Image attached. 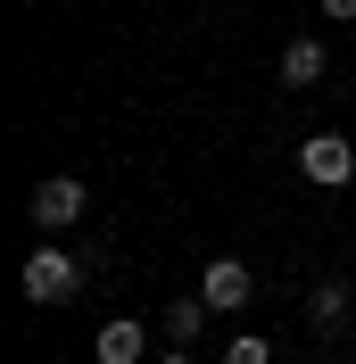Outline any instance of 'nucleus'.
<instances>
[{
	"mask_svg": "<svg viewBox=\"0 0 356 364\" xmlns=\"http://www.w3.org/2000/svg\"><path fill=\"white\" fill-rule=\"evenodd\" d=\"M248 290H257V273H248L241 257H207V273H199V298L216 306V315H232V306H248Z\"/></svg>",
	"mask_w": 356,
	"mask_h": 364,
	"instance_id": "20e7f679",
	"label": "nucleus"
},
{
	"mask_svg": "<svg viewBox=\"0 0 356 364\" xmlns=\"http://www.w3.org/2000/svg\"><path fill=\"white\" fill-rule=\"evenodd\" d=\"M224 364H273V340H257V331H241V340H224Z\"/></svg>",
	"mask_w": 356,
	"mask_h": 364,
	"instance_id": "1a4fd4ad",
	"label": "nucleus"
},
{
	"mask_svg": "<svg viewBox=\"0 0 356 364\" xmlns=\"http://www.w3.org/2000/svg\"><path fill=\"white\" fill-rule=\"evenodd\" d=\"M157 364H191V348H182V340H174V348H166V356H157Z\"/></svg>",
	"mask_w": 356,
	"mask_h": 364,
	"instance_id": "9b49d317",
	"label": "nucleus"
},
{
	"mask_svg": "<svg viewBox=\"0 0 356 364\" xmlns=\"http://www.w3.org/2000/svg\"><path fill=\"white\" fill-rule=\"evenodd\" d=\"M323 17H340V25H356V0H323Z\"/></svg>",
	"mask_w": 356,
	"mask_h": 364,
	"instance_id": "9d476101",
	"label": "nucleus"
},
{
	"mask_svg": "<svg viewBox=\"0 0 356 364\" xmlns=\"http://www.w3.org/2000/svg\"><path fill=\"white\" fill-rule=\"evenodd\" d=\"M83 273H91L83 257H67V249H50V240H42V249L25 257L17 290H25V306H67V298L83 290Z\"/></svg>",
	"mask_w": 356,
	"mask_h": 364,
	"instance_id": "f257e3e1",
	"label": "nucleus"
},
{
	"mask_svg": "<svg viewBox=\"0 0 356 364\" xmlns=\"http://www.w3.org/2000/svg\"><path fill=\"white\" fill-rule=\"evenodd\" d=\"M323 67H332V58H323V42H315V33H298V42L282 50V83H290V91L323 83Z\"/></svg>",
	"mask_w": 356,
	"mask_h": 364,
	"instance_id": "423d86ee",
	"label": "nucleus"
},
{
	"mask_svg": "<svg viewBox=\"0 0 356 364\" xmlns=\"http://www.w3.org/2000/svg\"><path fill=\"white\" fill-rule=\"evenodd\" d=\"M83 199H91V191H83L75 174H50V182H33V199H25V207H33V224H42V232H67V224H83Z\"/></svg>",
	"mask_w": 356,
	"mask_h": 364,
	"instance_id": "7ed1b4c3",
	"label": "nucleus"
},
{
	"mask_svg": "<svg viewBox=\"0 0 356 364\" xmlns=\"http://www.w3.org/2000/svg\"><path fill=\"white\" fill-rule=\"evenodd\" d=\"M141 348H150V331H141L133 315H116V323H100L91 356H100V364H141Z\"/></svg>",
	"mask_w": 356,
	"mask_h": 364,
	"instance_id": "39448f33",
	"label": "nucleus"
},
{
	"mask_svg": "<svg viewBox=\"0 0 356 364\" xmlns=\"http://www.w3.org/2000/svg\"><path fill=\"white\" fill-rule=\"evenodd\" d=\"M207 315H216V306H207V298H199V290H182V298H174V306H166V331H174V340H182V348H191V340H199V331H207Z\"/></svg>",
	"mask_w": 356,
	"mask_h": 364,
	"instance_id": "6e6552de",
	"label": "nucleus"
},
{
	"mask_svg": "<svg viewBox=\"0 0 356 364\" xmlns=\"http://www.w3.org/2000/svg\"><path fill=\"white\" fill-rule=\"evenodd\" d=\"M298 174H307L315 191H340V182L356 174V141H340V133H307V141H298Z\"/></svg>",
	"mask_w": 356,
	"mask_h": 364,
	"instance_id": "f03ea898",
	"label": "nucleus"
},
{
	"mask_svg": "<svg viewBox=\"0 0 356 364\" xmlns=\"http://www.w3.org/2000/svg\"><path fill=\"white\" fill-rule=\"evenodd\" d=\"M356 315V298H348V282H315V298H307V323L315 331H340V323Z\"/></svg>",
	"mask_w": 356,
	"mask_h": 364,
	"instance_id": "0eeeda50",
	"label": "nucleus"
}]
</instances>
